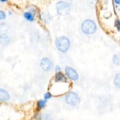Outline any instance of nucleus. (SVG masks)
<instances>
[{
    "instance_id": "nucleus-1",
    "label": "nucleus",
    "mask_w": 120,
    "mask_h": 120,
    "mask_svg": "<svg viewBox=\"0 0 120 120\" xmlns=\"http://www.w3.org/2000/svg\"><path fill=\"white\" fill-rule=\"evenodd\" d=\"M97 26L96 22L93 20L87 19L82 22L81 25V30L85 35H93L96 32Z\"/></svg>"
},
{
    "instance_id": "nucleus-2",
    "label": "nucleus",
    "mask_w": 120,
    "mask_h": 120,
    "mask_svg": "<svg viewBox=\"0 0 120 120\" xmlns=\"http://www.w3.org/2000/svg\"><path fill=\"white\" fill-rule=\"evenodd\" d=\"M57 50L61 53H66L70 48V41L66 36H62L57 38L55 42Z\"/></svg>"
},
{
    "instance_id": "nucleus-3",
    "label": "nucleus",
    "mask_w": 120,
    "mask_h": 120,
    "mask_svg": "<svg viewBox=\"0 0 120 120\" xmlns=\"http://www.w3.org/2000/svg\"><path fill=\"white\" fill-rule=\"evenodd\" d=\"M80 97L77 93L74 91H69L65 95L64 101L70 106H77L80 103Z\"/></svg>"
},
{
    "instance_id": "nucleus-4",
    "label": "nucleus",
    "mask_w": 120,
    "mask_h": 120,
    "mask_svg": "<svg viewBox=\"0 0 120 120\" xmlns=\"http://www.w3.org/2000/svg\"><path fill=\"white\" fill-rule=\"evenodd\" d=\"M56 10L58 14L62 16H66L70 13V7L66 2L59 1L56 4Z\"/></svg>"
},
{
    "instance_id": "nucleus-5",
    "label": "nucleus",
    "mask_w": 120,
    "mask_h": 120,
    "mask_svg": "<svg viewBox=\"0 0 120 120\" xmlns=\"http://www.w3.org/2000/svg\"><path fill=\"white\" fill-rule=\"evenodd\" d=\"M40 65L41 68L45 71H50L54 66L53 62L52 61V60L46 57L42 58L40 62Z\"/></svg>"
},
{
    "instance_id": "nucleus-6",
    "label": "nucleus",
    "mask_w": 120,
    "mask_h": 120,
    "mask_svg": "<svg viewBox=\"0 0 120 120\" xmlns=\"http://www.w3.org/2000/svg\"><path fill=\"white\" fill-rule=\"evenodd\" d=\"M64 71H65V74L67 77L70 80L74 82H76L79 80V76L78 73L76 70L71 67L66 66L64 69Z\"/></svg>"
},
{
    "instance_id": "nucleus-7",
    "label": "nucleus",
    "mask_w": 120,
    "mask_h": 120,
    "mask_svg": "<svg viewBox=\"0 0 120 120\" xmlns=\"http://www.w3.org/2000/svg\"><path fill=\"white\" fill-rule=\"evenodd\" d=\"M11 42V38L7 34H1L0 35V45L7 46Z\"/></svg>"
},
{
    "instance_id": "nucleus-8",
    "label": "nucleus",
    "mask_w": 120,
    "mask_h": 120,
    "mask_svg": "<svg viewBox=\"0 0 120 120\" xmlns=\"http://www.w3.org/2000/svg\"><path fill=\"white\" fill-rule=\"evenodd\" d=\"M11 96L6 89L0 87V102H8L10 100Z\"/></svg>"
},
{
    "instance_id": "nucleus-9",
    "label": "nucleus",
    "mask_w": 120,
    "mask_h": 120,
    "mask_svg": "<svg viewBox=\"0 0 120 120\" xmlns=\"http://www.w3.org/2000/svg\"><path fill=\"white\" fill-rule=\"evenodd\" d=\"M55 82H67L68 78L63 73L60 71V72L56 73L55 75Z\"/></svg>"
},
{
    "instance_id": "nucleus-10",
    "label": "nucleus",
    "mask_w": 120,
    "mask_h": 120,
    "mask_svg": "<svg viewBox=\"0 0 120 120\" xmlns=\"http://www.w3.org/2000/svg\"><path fill=\"white\" fill-rule=\"evenodd\" d=\"M23 16L27 21L29 22H33L34 21V15L32 12H26L23 14Z\"/></svg>"
},
{
    "instance_id": "nucleus-11",
    "label": "nucleus",
    "mask_w": 120,
    "mask_h": 120,
    "mask_svg": "<svg viewBox=\"0 0 120 120\" xmlns=\"http://www.w3.org/2000/svg\"><path fill=\"white\" fill-rule=\"evenodd\" d=\"M47 101L45 100H40L37 103V109L38 110L43 109L46 104Z\"/></svg>"
},
{
    "instance_id": "nucleus-12",
    "label": "nucleus",
    "mask_w": 120,
    "mask_h": 120,
    "mask_svg": "<svg viewBox=\"0 0 120 120\" xmlns=\"http://www.w3.org/2000/svg\"><path fill=\"white\" fill-rule=\"evenodd\" d=\"M112 62L115 65H120V55L116 54V55H114L113 57H112Z\"/></svg>"
},
{
    "instance_id": "nucleus-13",
    "label": "nucleus",
    "mask_w": 120,
    "mask_h": 120,
    "mask_svg": "<svg viewBox=\"0 0 120 120\" xmlns=\"http://www.w3.org/2000/svg\"><path fill=\"white\" fill-rule=\"evenodd\" d=\"M114 83L116 87L120 88V73L116 75L114 79Z\"/></svg>"
},
{
    "instance_id": "nucleus-14",
    "label": "nucleus",
    "mask_w": 120,
    "mask_h": 120,
    "mask_svg": "<svg viewBox=\"0 0 120 120\" xmlns=\"http://www.w3.org/2000/svg\"><path fill=\"white\" fill-rule=\"evenodd\" d=\"M7 27L5 23H1L0 24V32H1V34H6L5 31Z\"/></svg>"
},
{
    "instance_id": "nucleus-15",
    "label": "nucleus",
    "mask_w": 120,
    "mask_h": 120,
    "mask_svg": "<svg viewBox=\"0 0 120 120\" xmlns=\"http://www.w3.org/2000/svg\"><path fill=\"white\" fill-rule=\"evenodd\" d=\"M42 120H53L52 117L50 115L48 114H45L43 115L41 118Z\"/></svg>"
},
{
    "instance_id": "nucleus-16",
    "label": "nucleus",
    "mask_w": 120,
    "mask_h": 120,
    "mask_svg": "<svg viewBox=\"0 0 120 120\" xmlns=\"http://www.w3.org/2000/svg\"><path fill=\"white\" fill-rule=\"evenodd\" d=\"M6 17H7V15H6L5 12H4L2 10H0V21L4 20L6 18Z\"/></svg>"
},
{
    "instance_id": "nucleus-17",
    "label": "nucleus",
    "mask_w": 120,
    "mask_h": 120,
    "mask_svg": "<svg viewBox=\"0 0 120 120\" xmlns=\"http://www.w3.org/2000/svg\"><path fill=\"white\" fill-rule=\"evenodd\" d=\"M52 94L50 92L46 93L44 94V100H45L46 101L52 98Z\"/></svg>"
},
{
    "instance_id": "nucleus-18",
    "label": "nucleus",
    "mask_w": 120,
    "mask_h": 120,
    "mask_svg": "<svg viewBox=\"0 0 120 120\" xmlns=\"http://www.w3.org/2000/svg\"><path fill=\"white\" fill-rule=\"evenodd\" d=\"M116 26L119 31H120V21L119 19H117L116 21Z\"/></svg>"
},
{
    "instance_id": "nucleus-19",
    "label": "nucleus",
    "mask_w": 120,
    "mask_h": 120,
    "mask_svg": "<svg viewBox=\"0 0 120 120\" xmlns=\"http://www.w3.org/2000/svg\"><path fill=\"white\" fill-rule=\"evenodd\" d=\"M61 70V68L59 66L57 65L56 67H55V71H56V73L60 72Z\"/></svg>"
},
{
    "instance_id": "nucleus-20",
    "label": "nucleus",
    "mask_w": 120,
    "mask_h": 120,
    "mask_svg": "<svg viewBox=\"0 0 120 120\" xmlns=\"http://www.w3.org/2000/svg\"><path fill=\"white\" fill-rule=\"evenodd\" d=\"M114 2L116 4L120 5V0H114Z\"/></svg>"
},
{
    "instance_id": "nucleus-21",
    "label": "nucleus",
    "mask_w": 120,
    "mask_h": 120,
    "mask_svg": "<svg viewBox=\"0 0 120 120\" xmlns=\"http://www.w3.org/2000/svg\"><path fill=\"white\" fill-rule=\"evenodd\" d=\"M8 0H0V1L1 2H7V1H8Z\"/></svg>"
},
{
    "instance_id": "nucleus-22",
    "label": "nucleus",
    "mask_w": 120,
    "mask_h": 120,
    "mask_svg": "<svg viewBox=\"0 0 120 120\" xmlns=\"http://www.w3.org/2000/svg\"></svg>"
}]
</instances>
